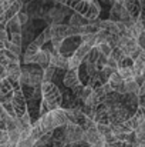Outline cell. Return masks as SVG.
<instances>
[{
    "label": "cell",
    "mask_w": 145,
    "mask_h": 147,
    "mask_svg": "<svg viewBox=\"0 0 145 147\" xmlns=\"http://www.w3.org/2000/svg\"><path fill=\"white\" fill-rule=\"evenodd\" d=\"M41 96H43V100L47 103L50 110L61 107L63 94L53 82H43L41 83Z\"/></svg>",
    "instance_id": "6da1fadb"
},
{
    "label": "cell",
    "mask_w": 145,
    "mask_h": 147,
    "mask_svg": "<svg viewBox=\"0 0 145 147\" xmlns=\"http://www.w3.org/2000/svg\"><path fill=\"white\" fill-rule=\"evenodd\" d=\"M81 140H84V129H83L81 124L68 123L67 126H64V142H65V144H76Z\"/></svg>",
    "instance_id": "7a4b0ae2"
},
{
    "label": "cell",
    "mask_w": 145,
    "mask_h": 147,
    "mask_svg": "<svg viewBox=\"0 0 145 147\" xmlns=\"http://www.w3.org/2000/svg\"><path fill=\"white\" fill-rule=\"evenodd\" d=\"M13 107H14V111H16V116L17 117H21L24 113H27V101H26V96L24 93L21 92V89H14L13 92Z\"/></svg>",
    "instance_id": "3957f363"
},
{
    "label": "cell",
    "mask_w": 145,
    "mask_h": 147,
    "mask_svg": "<svg viewBox=\"0 0 145 147\" xmlns=\"http://www.w3.org/2000/svg\"><path fill=\"white\" fill-rule=\"evenodd\" d=\"M50 64H53V66L57 67V69L68 70V57L63 56L60 51L53 50V51L50 53Z\"/></svg>",
    "instance_id": "277c9868"
},
{
    "label": "cell",
    "mask_w": 145,
    "mask_h": 147,
    "mask_svg": "<svg viewBox=\"0 0 145 147\" xmlns=\"http://www.w3.org/2000/svg\"><path fill=\"white\" fill-rule=\"evenodd\" d=\"M63 82L71 90L76 89L77 86H80L81 82H80V77H78V69H68L65 76H64V79H63Z\"/></svg>",
    "instance_id": "5b68a950"
},
{
    "label": "cell",
    "mask_w": 145,
    "mask_h": 147,
    "mask_svg": "<svg viewBox=\"0 0 145 147\" xmlns=\"http://www.w3.org/2000/svg\"><path fill=\"white\" fill-rule=\"evenodd\" d=\"M51 116H53V120L55 123V127H64L70 123L68 117H67V113H65V109H61V107H57L54 110H50Z\"/></svg>",
    "instance_id": "8992f818"
},
{
    "label": "cell",
    "mask_w": 145,
    "mask_h": 147,
    "mask_svg": "<svg viewBox=\"0 0 145 147\" xmlns=\"http://www.w3.org/2000/svg\"><path fill=\"white\" fill-rule=\"evenodd\" d=\"M51 34L53 37L51 39H57V40H64L67 37H70V32H68V26L65 24H61V23H53L51 26Z\"/></svg>",
    "instance_id": "52a82bcc"
},
{
    "label": "cell",
    "mask_w": 145,
    "mask_h": 147,
    "mask_svg": "<svg viewBox=\"0 0 145 147\" xmlns=\"http://www.w3.org/2000/svg\"><path fill=\"white\" fill-rule=\"evenodd\" d=\"M23 7V0H13L10 3V6L7 7V10L4 11V16H3V20L1 23H7L11 17H14Z\"/></svg>",
    "instance_id": "ba28073f"
},
{
    "label": "cell",
    "mask_w": 145,
    "mask_h": 147,
    "mask_svg": "<svg viewBox=\"0 0 145 147\" xmlns=\"http://www.w3.org/2000/svg\"><path fill=\"white\" fill-rule=\"evenodd\" d=\"M101 139H102V134L100 133L98 126L97 127H90V129H86L84 130V140L90 146H96Z\"/></svg>",
    "instance_id": "9c48e42d"
},
{
    "label": "cell",
    "mask_w": 145,
    "mask_h": 147,
    "mask_svg": "<svg viewBox=\"0 0 145 147\" xmlns=\"http://www.w3.org/2000/svg\"><path fill=\"white\" fill-rule=\"evenodd\" d=\"M124 7L130 11V14L134 19H138V16H140V13H141V10H142L144 6L141 4L140 0H125L124 1Z\"/></svg>",
    "instance_id": "30bf717a"
},
{
    "label": "cell",
    "mask_w": 145,
    "mask_h": 147,
    "mask_svg": "<svg viewBox=\"0 0 145 147\" xmlns=\"http://www.w3.org/2000/svg\"><path fill=\"white\" fill-rule=\"evenodd\" d=\"M50 53L48 50H44V49H40V51L36 54L34 57V64H39L43 70L50 66Z\"/></svg>",
    "instance_id": "8fae6325"
},
{
    "label": "cell",
    "mask_w": 145,
    "mask_h": 147,
    "mask_svg": "<svg viewBox=\"0 0 145 147\" xmlns=\"http://www.w3.org/2000/svg\"><path fill=\"white\" fill-rule=\"evenodd\" d=\"M40 46H37L34 42L33 43H30L29 46H27V50H26V53H24V63L26 64H34V57H36V54L40 51Z\"/></svg>",
    "instance_id": "7c38bea8"
},
{
    "label": "cell",
    "mask_w": 145,
    "mask_h": 147,
    "mask_svg": "<svg viewBox=\"0 0 145 147\" xmlns=\"http://www.w3.org/2000/svg\"><path fill=\"white\" fill-rule=\"evenodd\" d=\"M51 37H53V34H51V27H47V29H44V30L34 39V43L41 47V46H44L47 42H51Z\"/></svg>",
    "instance_id": "4fadbf2b"
},
{
    "label": "cell",
    "mask_w": 145,
    "mask_h": 147,
    "mask_svg": "<svg viewBox=\"0 0 145 147\" xmlns=\"http://www.w3.org/2000/svg\"><path fill=\"white\" fill-rule=\"evenodd\" d=\"M21 23H20V20H19V17H17V14L14 16V17H11L7 23H6V29L7 30H10V33L13 34V33H21Z\"/></svg>",
    "instance_id": "5bb4252c"
},
{
    "label": "cell",
    "mask_w": 145,
    "mask_h": 147,
    "mask_svg": "<svg viewBox=\"0 0 145 147\" xmlns=\"http://www.w3.org/2000/svg\"><path fill=\"white\" fill-rule=\"evenodd\" d=\"M100 29H104L108 33L120 34V29H118V24H117L115 20H102V22H100Z\"/></svg>",
    "instance_id": "9a60e30c"
},
{
    "label": "cell",
    "mask_w": 145,
    "mask_h": 147,
    "mask_svg": "<svg viewBox=\"0 0 145 147\" xmlns=\"http://www.w3.org/2000/svg\"><path fill=\"white\" fill-rule=\"evenodd\" d=\"M63 17H64V13L60 10V9H51L50 10V13H48V22H51V24L53 23H61V20H63Z\"/></svg>",
    "instance_id": "2e32d148"
},
{
    "label": "cell",
    "mask_w": 145,
    "mask_h": 147,
    "mask_svg": "<svg viewBox=\"0 0 145 147\" xmlns=\"http://www.w3.org/2000/svg\"><path fill=\"white\" fill-rule=\"evenodd\" d=\"M144 30H145V29H144V26H142V23H141V22L137 19V22H135V23H134V24L130 27L131 37H134V39H137V40H138V37H140V36L144 33Z\"/></svg>",
    "instance_id": "e0dca14e"
},
{
    "label": "cell",
    "mask_w": 145,
    "mask_h": 147,
    "mask_svg": "<svg viewBox=\"0 0 145 147\" xmlns=\"http://www.w3.org/2000/svg\"><path fill=\"white\" fill-rule=\"evenodd\" d=\"M125 86H127V94H140V89H141V86L137 83V80L135 79H132V80H127L125 82Z\"/></svg>",
    "instance_id": "ac0fdd59"
},
{
    "label": "cell",
    "mask_w": 145,
    "mask_h": 147,
    "mask_svg": "<svg viewBox=\"0 0 145 147\" xmlns=\"http://www.w3.org/2000/svg\"><path fill=\"white\" fill-rule=\"evenodd\" d=\"M118 73L122 76V79H124L125 82L135 79V71H134L132 66H130V67H120V69H118Z\"/></svg>",
    "instance_id": "d6986e66"
},
{
    "label": "cell",
    "mask_w": 145,
    "mask_h": 147,
    "mask_svg": "<svg viewBox=\"0 0 145 147\" xmlns=\"http://www.w3.org/2000/svg\"><path fill=\"white\" fill-rule=\"evenodd\" d=\"M90 50H91V46H88V45H86V43H80V46L76 49L74 51V56H77V57H80V59H86L87 57V54L90 53Z\"/></svg>",
    "instance_id": "ffe728a7"
},
{
    "label": "cell",
    "mask_w": 145,
    "mask_h": 147,
    "mask_svg": "<svg viewBox=\"0 0 145 147\" xmlns=\"http://www.w3.org/2000/svg\"><path fill=\"white\" fill-rule=\"evenodd\" d=\"M81 42L88 45V46H91V47L97 46V33H86V34H83L81 36Z\"/></svg>",
    "instance_id": "44dd1931"
},
{
    "label": "cell",
    "mask_w": 145,
    "mask_h": 147,
    "mask_svg": "<svg viewBox=\"0 0 145 147\" xmlns=\"http://www.w3.org/2000/svg\"><path fill=\"white\" fill-rule=\"evenodd\" d=\"M108 82L111 83V86L114 87V92H115V87H117L118 84H121L122 82H125V80L122 79V76H121V74L118 73V70H117V71H114V73H112V74L110 76V79H108Z\"/></svg>",
    "instance_id": "7402d4cb"
},
{
    "label": "cell",
    "mask_w": 145,
    "mask_h": 147,
    "mask_svg": "<svg viewBox=\"0 0 145 147\" xmlns=\"http://www.w3.org/2000/svg\"><path fill=\"white\" fill-rule=\"evenodd\" d=\"M70 24H71V26H83V24H87V23H86V19H84L83 14L74 13V14L71 16V19H70Z\"/></svg>",
    "instance_id": "603a6c76"
},
{
    "label": "cell",
    "mask_w": 145,
    "mask_h": 147,
    "mask_svg": "<svg viewBox=\"0 0 145 147\" xmlns=\"http://www.w3.org/2000/svg\"><path fill=\"white\" fill-rule=\"evenodd\" d=\"M55 70H57V67H54L53 64H50L48 67H46L43 70V82H51V79L54 77Z\"/></svg>",
    "instance_id": "cb8c5ba5"
},
{
    "label": "cell",
    "mask_w": 145,
    "mask_h": 147,
    "mask_svg": "<svg viewBox=\"0 0 145 147\" xmlns=\"http://www.w3.org/2000/svg\"><path fill=\"white\" fill-rule=\"evenodd\" d=\"M100 50H98V47L97 46H94V47H91V50H90V53L87 54V57L84 59V60H87V63H96L97 59L100 57Z\"/></svg>",
    "instance_id": "d4e9b609"
},
{
    "label": "cell",
    "mask_w": 145,
    "mask_h": 147,
    "mask_svg": "<svg viewBox=\"0 0 145 147\" xmlns=\"http://www.w3.org/2000/svg\"><path fill=\"white\" fill-rule=\"evenodd\" d=\"M81 63H83V59H80L74 54H71L68 57V69H80Z\"/></svg>",
    "instance_id": "484cf974"
},
{
    "label": "cell",
    "mask_w": 145,
    "mask_h": 147,
    "mask_svg": "<svg viewBox=\"0 0 145 147\" xmlns=\"http://www.w3.org/2000/svg\"><path fill=\"white\" fill-rule=\"evenodd\" d=\"M4 49L10 50L11 53H14V54H17V56H20V54H21V46L14 45L11 40H10V42H9V40H6V43H4Z\"/></svg>",
    "instance_id": "4316f807"
},
{
    "label": "cell",
    "mask_w": 145,
    "mask_h": 147,
    "mask_svg": "<svg viewBox=\"0 0 145 147\" xmlns=\"http://www.w3.org/2000/svg\"><path fill=\"white\" fill-rule=\"evenodd\" d=\"M124 123H125V124L132 130V131H135V130L140 127V124H141V121L137 119V116H135V114H134V116H131V117H130L127 121H124Z\"/></svg>",
    "instance_id": "83f0119b"
},
{
    "label": "cell",
    "mask_w": 145,
    "mask_h": 147,
    "mask_svg": "<svg viewBox=\"0 0 145 147\" xmlns=\"http://www.w3.org/2000/svg\"><path fill=\"white\" fill-rule=\"evenodd\" d=\"M120 39H121L120 34H117V33H110V36H108V39H107V43L114 49V47L120 46Z\"/></svg>",
    "instance_id": "f1b7e54d"
},
{
    "label": "cell",
    "mask_w": 145,
    "mask_h": 147,
    "mask_svg": "<svg viewBox=\"0 0 145 147\" xmlns=\"http://www.w3.org/2000/svg\"><path fill=\"white\" fill-rule=\"evenodd\" d=\"M97 47L100 50V53L101 54H104V56H111V53H112V47L107 43V42H104V43H100V45H97Z\"/></svg>",
    "instance_id": "f546056e"
},
{
    "label": "cell",
    "mask_w": 145,
    "mask_h": 147,
    "mask_svg": "<svg viewBox=\"0 0 145 147\" xmlns=\"http://www.w3.org/2000/svg\"><path fill=\"white\" fill-rule=\"evenodd\" d=\"M0 144L1 146H10V136L7 129H0Z\"/></svg>",
    "instance_id": "4dcf8cb0"
},
{
    "label": "cell",
    "mask_w": 145,
    "mask_h": 147,
    "mask_svg": "<svg viewBox=\"0 0 145 147\" xmlns=\"http://www.w3.org/2000/svg\"><path fill=\"white\" fill-rule=\"evenodd\" d=\"M9 117L7 110L4 109V106L0 103V129H6V120Z\"/></svg>",
    "instance_id": "1f68e13d"
},
{
    "label": "cell",
    "mask_w": 145,
    "mask_h": 147,
    "mask_svg": "<svg viewBox=\"0 0 145 147\" xmlns=\"http://www.w3.org/2000/svg\"><path fill=\"white\" fill-rule=\"evenodd\" d=\"M111 56H112V57H114V59H115V60H117V61L120 63V61H121V60L124 59V56H127V54L124 53V50L121 49L120 46H117V47H114V49H112V53H111Z\"/></svg>",
    "instance_id": "d6a6232c"
},
{
    "label": "cell",
    "mask_w": 145,
    "mask_h": 147,
    "mask_svg": "<svg viewBox=\"0 0 145 147\" xmlns=\"http://www.w3.org/2000/svg\"><path fill=\"white\" fill-rule=\"evenodd\" d=\"M36 143V140L33 137H27V139H21L14 147H33Z\"/></svg>",
    "instance_id": "836d02e7"
},
{
    "label": "cell",
    "mask_w": 145,
    "mask_h": 147,
    "mask_svg": "<svg viewBox=\"0 0 145 147\" xmlns=\"http://www.w3.org/2000/svg\"><path fill=\"white\" fill-rule=\"evenodd\" d=\"M134 64V59H131L130 56H124V59L118 63V66L120 67H130V66H132ZM118 67V69H120Z\"/></svg>",
    "instance_id": "e575fe53"
},
{
    "label": "cell",
    "mask_w": 145,
    "mask_h": 147,
    "mask_svg": "<svg viewBox=\"0 0 145 147\" xmlns=\"http://www.w3.org/2000/svg\"><path fill=\"white\" fill-rule=\"evenodd\" d=\"M93 90H94V87H93V86H84V89H83V92H81V96H80V98H83V100L88 98L90 96H91Z\"/></svg>",
    "instance_id": "d590c367"
},
{
    "label": "cell",
    "mask_w": 145,
    "mask_h": 147,
    "mask_svg": "<svg viewBox=\"0 0 145 147\" xmlns=\"http://www.w3.org/2000/svg\"><path fill=\"white\" fill-rule=\"evenodd\" d=\"M10 40H11L14 45H19V46H21V43H23L21 33H13V34H11V37H10Z\"/></svg>",
    "instance_id": "8d00e7d4"
},
{
    "label": "cell",
    "mask_w": 145,
    "mask_h": 147,
    "mask_svg": "<svg viewBox=\"0 0 145 147\" xmlns=\"http://www.w3.org/2000/svg\"><path fill=\"white\" fill-rule=\"evenodd\" d=\"M107 60H108V57H107V56H104V54H100V57L97 59V61H96L97 67H98V69H100V67L102 69V67L107 64Z\"/></svg>",
    "instance_id": "74e56055"
},
{
    "label": "cell",
    "mask_w": 145,
    "mask_h": 147,
    "mask_svg": "<svg viewBox=\"0 0 145 147\" xmlns=\"http://www.w3.org/2000/svg\"><path fill=\"white\" fill-rule=\"evenodd\" d=\"M9 61H10V59L7 57V54H6L4 49H0V64L7 66V64H9Z\"/></svg>",
    "instance_id": "f35d334b"
},
{
    "label": "cell",
    "mask_w": 145,
    "mask_h": 147,
    "mask_svg": "<svg viewBox=\"0 0 145 147\" xmlns=\"http://www.w3.org/2000/svg\"><path fill=\"white\" fill-rule=\"evenodd\" d=\"M17 17H19V20H20V23H21L23 26L29 22V14H27L26 11H21V10H20V11L17 13Z\"/></svg>",
    "instance_id": "ab89813d"
},
{
    "label": "cell",
    "mask_w": 145,
    "mask_h": 147,
    "mask_svg": "<svg viewBox=\"0 0 145 147\" xmlns=\"http://www.w3.org/2000/svg\"><path fill=\"white\" fill-rule=\"evenodd\" d=\"M107 66H110V67H112L114 70H118V61L112 57V56H108V60H107Z\"/></svg>",
    "instance_id": "60d3db41"
},
{
    "label": "cell",
    "mask_w": 145,
    "mask_h": 147,
    "mask_svg": "<svg viewBox=\"0 0 145 147\" xmlns=\"http://www.w3.org/2000/svg\"><path fill=\"white\" fill-rule=\"evenodd\" d=\"M6 40H7V32L4 29H0V49H4Z\"/></svg>",
    "instance_id": "b9f144b4"
},
{
    "label": "cell",
    "mask_w": 145,
    "mask_h": 147,
    "mask_svg": "<svg viewBox=\"0 0 145 147\" xmlns=\"http://www.w3.org/2000/svg\"><path fill=\"white\" fill-rule=\"evenodd\" d=\"M115 93L117 94H127V86H125V82H122L121 84H118L115 87Z\"/></svg>",
    "instance_id": "7bdbcfd3"
},
{
    "label": "cell",
    "mask_w": 145,
    "mask_h": 147,
    "mask_svg": "<svg viewBox=\"0 0 145 147\" xmlns=\"http://www.w3.org/2000/svg\"><path fill=\"white\" fill-rule=\"evenodd\" d=\"M4 77H7V69L6 66L0 64V79H4Z\"/></svg>",
    "instance_id": "ee69618b"
},
{
    "label": "cell",
    "mask_w": 145,
    "mask_h": 147,
    "mask_svg": "<svg viewBox=\"0 0 145 147\" xmlns=\"http://www.w3.org/2000/svg\"><path fill=\"white\" fill-rule=\"evenodd\" d=\"M138 106L145 107V94H138Z\"/></svg>",
    "instance_id": "f6af8a7d"
},
{
    "label": "cell",
    "mask_w": 145,
    "mask_h": 147,
    "mask_svg": "<svg viewBox=\"0 0 145 147\" xmlns=\"http://www.w3.org/2000/svg\"><path fill=\"white\" fill-rule=\"evenodd\" d=\"M33 147H46V144H44V143H41V142H39V140H37V142H36V143H34V146Z\"/></svg>",
    "instance_id": "bcb514c9"
},
{
    "label": "cell",
    "mask_w": 145,
    "mask_h": 147,
    "mask_svg": "<svg viewBox=\"0 0 145 147\" xmlns=\"http://www.w3.org/2000/svg\"><path fill=\"white\" fill-rule=\"evenodd\" d=\"M140 94H145V82L141 84V89H140Z\"/></svg>",
    "instance_id": "7dc6e473"
},
{
    "label": "cell",
    "mask_w": 145,
    "mask_h": 147,
    "mask_svg": "<svg viewBox=\"0 0 145 147\" xmlns=\"http://www.w3.org/2000/svg\"><path fill=\"white\" fill-rule=\"evenodd\" d=\"M1 80V79H0ZM0 96H1V83H0Z\"/></svg>",
    "instance_id": "c3c4849f"
},
{
    "label": "cell",
    "mask_w": 145,
    "mask_h": 147,
    "mask_svg": "<svg viewBox=\"0 0 145 147\" xmlns=\"http://www.w3.org/2000/svg\"><path fill=\"white\" fill-rule=\"evenodd\" d=\"M87 1H93V0H87Z\"/></svg>",
    "instance_id": "681fc988"
},
{
    "label": "cell",
    "mask_w": 145,
    "mask_h": 147,
    "mask_svg": "<svg viewBox=\"0 0 145 147\" xmlns=\"http://www.w3.org/2000/svg\"><path fill=\"white\" fill-rule=\"evenodd\" d=\"M90 147H97V146H90Z\"/></svg>",
    "instance_id": "f907efd6"
},
{
    "label": "cell",
    "mask_w": 145,
    "mask_h": 147,
    "mask_svg": "<svg viewBox=\"0 0 145 147\" xmlns=\"http://www.w3.org/2000/svg\"><path fill=\"white\" fill-rule=\"evenodd\" d=\"M144 73H145V69H144Z\"/></svg>",
    "instance_id": "816d5d0a"
}]
</instances>
